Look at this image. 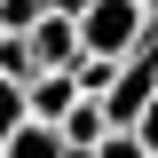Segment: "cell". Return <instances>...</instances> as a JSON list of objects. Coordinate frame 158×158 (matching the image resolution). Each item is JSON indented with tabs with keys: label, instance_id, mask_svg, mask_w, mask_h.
<instances>
[{
	"label": "cell",
	"instance_id": "cell-11",
	"mask_svg": "<svg viewBox=\"0 0 158 158\" xmlns=\"http://www.w3.org/2000/svg\"><path fill=\"white\" fill-rule=\"evenodd\" d=\"M142 16H150V24H158V0H142Z\"/></svg>",
	"mask_w": 158,
	"mask_h": 158
},
{
	"label": "cell",
	"instance_id": "cell-3",
	"mask_svg": "<svg viewBox=\"0 0 158 158\" xmlns=\"http://www.w3.org/2000/svg\"><path fill=\"white\" fill-rule=\"evenodd\" d=\"M32 63L40 71H71L79 63V16H56V8H48V16L32 24Z\"/></svg>",
	"mask_w": 158,
	"mask_h": 158
},
{
	"label": "cell",
	"instance_id": "cell-5",
	"mask_svg": "<svg viewBox=\"0 0 158 158\" xmlns=\"http://www.w3.org/2000/svg\"><path fill=\"white\" fill-rule=\"evenodd\" d=\"M0 158H71V150H63V135H56V127L24 118L16 135H8V150H0Z\"/></svg>",
	"mask_w": 158,
	"mask_h": 158
},
{
	"label": "cell",
	"instance_id": "cell-6",
	"mask_svg": "<svg viewBox=\"0 0 158 158\" xmlns=\"http://www.w3.org/2000/svg\"><path fill=\"white\" fill-rule=\"evenodd\" d=\"M40 16H48V0H0V40H32Z\"/></svg>",
	"mask_w": 158,
	"mask_h": 158
},
{
	"label": "cell",
	"instance_id": "cell-7",
	"mask_svg": "<svg viewBox=\"0 0 158 158\" xmlns=\"http://www.w3.org/2000/svg\"><path fill=\"white\" fill-rule=\"evenodd\" d=\"M24 127V87H8V79H0V150H8V135H16Z\"/></svg>",
	"mask_w": 158,
	"mask_h": 158
},
{
	"label": "cell",
	"instance_id": "cell-10",
	"mask_svg": "<svg viewBox=\"0 0 158 158\" xmlns=\"http://www.w3.org/2000/svg\"><path fill=\"white\" fill-rule=\"evenodd\" d=\"M48 8H56V16H79V8H87V0H48Z\"/></svg>",
	"mask_w": 158,
	"mask_h": 158
},
{
	"label": "cell",
	"instance_id": "cell-8",
	"mask_svg": "<svg viewBox=\"0 0 158 158\" xmlns=\"http://www.w3.org/2000/svg\"><path fill=\"white\" fill-rule=\"evenodd\" d=\"M95 158H150V150H142V135H111V142H103Z\"/></svg>",
	"mask_w": 158,
	"mask_h": 158
},
{
	"label": "cell",
	"instance_id": "cell-2",
	"mask_svg": "<svg viewBox=\"0 0 158 158\" xmlns=\"http://www.w3.org/2000/svg\"><path fill=\"white\" fill-rule=\"evenodd\" d=\"M79 103H87V95H79V79H71V71H40L32 87H24V118H40V127H63Z\"/></svg>",
	"mask_w": 158,
	"mask_h": 158
},
{
	"label": "cell",
	"instance_id": "cell-1",
	"mask_svg": "<svg viewBox=\"0 0 158 158\" xmlns=\"http://www.w3.org/2000/svg\"><path fill=\"white\" fill-rule=\"evenodd\" d=\"M142 40H150L142 0H87V8H79V56H95V63H127Z\"/></svg>",
	"mask_w": 158,
	"mask_h": 158
},
{
	"label": "cell",
	"instance_id": "cell-4",
	"mask_svg": "<svg viewBox=\"0 0 158 158\" xmlns=\"http://www.w3.org/2000/svg\"><path fill=\"white\" fill-rule=\"evenodd\" d=\"M56 135H63V150H71V158H95L103 142H111V118H103V103H79Z\"/></svg>",
	"mask_w": 158,
	"mask_h": 158
},
{
	"label": "cell",
	"instance_id": "cell-9",
	"mask_svg": "<svg viewBox=\"0 0 158 158\" xmlns=\"http://www.w3.org/2000/svg\"><path fill=\"white\" fill-rule=\"evenodd\" d=\"M135 135H142V150L158 158V103H150V111H142V127H135Z\"/></svg>",
	"mask_w": 158,
	"mask_h": 158
}]
</instances>
